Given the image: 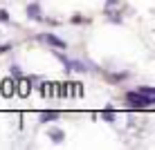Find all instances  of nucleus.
I'll list each match as a JSON object with an SVG mask.
<instances>
[{
    "instance_id": "nucleus-8",
    "label": "nucleus",
    "mask_w": 155,
    "mask_h": 150,
    "mask_svg": "<svg viewBox=\"0 0 155 150\" xmlns=\"http://www.w3.org/2000/svg\"><path fill=\"white\" fill-rule=\"evenodd\" d=\"M68 85L70 83H61L58 85V94H68Z\"/></svg>"
},
{
    "instance_id": "nucleus-4",
    "label": "nucleus",
    "mask_w": 155,
    "mask_h": 150,
    "mask_svg": "<svg viewBox=\"0 0 155 150\" xmlns=\"http://www.w3.org/2000/svg\"><path fill=\"white\" fill-rule=\"evenodd\" d=\"M41 40H47L50 45H54V47H63V49H65V43L58 40L56 36H52V34H43V36H41Z\"/></svg>"
},
{
    "instance_id": "nucleus-11",
    "label": "nucleus",
    "mask_w": 155,
    "mask_h": 150,
    "mask_svg": "<svg viewBox=\"0 0 155 150\" xmlns=\"http://www.w3.org/2000/svg\"><path fill=\"white\" fill-rule=\"evenodd\" d=\"M0 20H9V16H7V11H0Z\"/></svg>"
},
{
    "instance_id": "nucleus-2",
    "label": "nucleus",
    "mask_w": 155,
    "mask_h": 150,
    "mask_svg": "<svg viewBox=\"0 0 155 150\" xmlns=\"http://www.w3.org/2000/svg\"><path fill=\"white\" fill-rule=\"evenodd\" d=\"M0 92H2V96H7V99H9V96L16 92V83L12 81V78H5V81H2V88H0Z\"/></svg>"
},
{
    "instance_id": "nucleus-3",
    "label": "nucleus",
    "mask_w": 155,
    "mask_h": 150,
    "mask_svg": "<svg viewBox=\"0 0 155 150\" xmlns=\"http://www.w3.org/2000/svg\"><path fill=\"white\" fill-rule=\"evenodd\" d=\"M27 14H29V18H31V20H43V16H41V7H38L36 2L27 5Z\"/></svg>"
},
{
    "instance_id": "nucleus-10",
    "label": "nucleus",
    "mask_w": 155,
    "mask_h": 150,
    "mask_svg": "<svg viewBox=\"0 0 155 150\" xmlns=\"http://www.w3.org/2000/svg\"><path fill=\"white\" fill-rule=\"evenodd\" d=\"M142 92H146V94H151V96H155V88H142Z\"/></svg>"
},
{
    "instance_id": "nucleus-5",
    "label": "nucleus",
    "mask_w": 155,
    "mask_h": 150,
    "mask_svg": "<svg viewBox=\"0 0 155 150\" xmlns=\"http://www.w3.org/2000/svg\"><path fill=\"white\" fill-rule=\"evenodd\" d=\"M18 85H20V88H18L20 96H27V94L31 92V81H29V78H23V81H20Z\"/></svg>"
},
{
    "instance_id": "nucleus-9",
    "label": "nucleus",
    "mask_w": 155,
    "mask_h": 150,
    "mask_svg": "<svg viewBox=\"0 0 155 150\" xmlns=\"http://www.w3.org/2000/svg\"><path fill=\"white\" fill-rule=\"evenodd\" d=\"M104 119H106V121H113V112H110V110H104Z\"/></svg>"
},
{
    "instance_id": "nucleus-7",
    "label": "nucleus",
    "mask_w": 155,
    "mask_h": 150,
    "mask_svg": "<svg viewBox=\"0 0 155 150\" xmlns=\"http://www.w3.org/2000/svg\"><path fill=\"white\" fill-rule=\"evenodd\" d=\"M58 119V112H43L41 114V121H54Z\"/></svg>"
},
{
    "instance_id": "nucleus-1",
    "label": "nucleus",
    "mask_w": 155,
    "mask_h": 150,
    "mask_svg": "<svg viewBox=\"0 0 155 150\" xmlns=\"http://www.w3.org/2000/svg\"><path fill=\"white\" fill-rule=\"evenodd\" d=\"M126 101L130 105H135V108H146V105H155V96L146 94V92H128L126 94Z\"/></svg>"
},
{
    "instance_id": "nucleus-12",
    "label": "nucleus",
    "mask_w": 155,
    "mask_h": 150,
    "mask_svg": "<svg viewBox=\"0 0 155 150\" xmlns=\"http://www.w3.org/2000/svg\"><path fill=\"white\" fill-rule=\"evenodd\" d=\"M7 49H12V47H9V45H0V54H2V52H7Z\"/></svg>"
},
{
    "instance_id": "nucleus-6",
    "label": "nucleus",
    "mask_w": 155,
    "mask_h": 150,
    "mask_svg": "<svg viewBox=\"0 0 155 150\" xmlns=\"http://www.w3.org/2000/svg\"><path fill=\"white\" fill-rule=\"evenodd\" d=\"M50 139L54 143H61L63 139H65V135H63V130H58V128H52V130H50Z\"/></svg>"
}]
</instances>
